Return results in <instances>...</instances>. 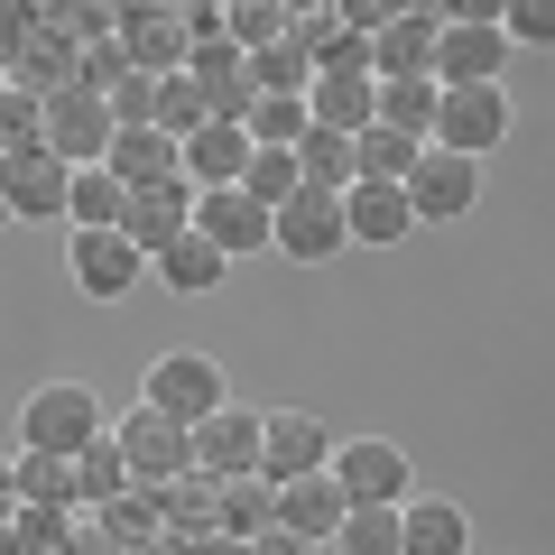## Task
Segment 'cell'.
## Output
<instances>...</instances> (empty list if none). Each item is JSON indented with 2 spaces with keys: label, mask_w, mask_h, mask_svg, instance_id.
Segmentation results:
<instances>
[{
  "label": "cell",
  "mask_w": 555,
  "mask_h": 555,
  "mask_svg": "<svg viewBox=\"0 0 555 555\" xmlns=\"http://www.w3.org/2000/svg\"><path fill=\"white\" fill-rule=\"evenodd\" d=\"M315 555H343V546H315Z\"/></svg>",
  "instance_id": "cell-45"
},
{
  "label": "cell",
  "mask_w": 555,
  "mask_h": 555,
  "mask_svg": "<svg viewBox=\"0 0 555 555\" xmlns=\"http://www.w3.org/2000/svg\"><path fill=\"white\" fill-rule=\"evenodd\" d=\"M297 167H306V185H324V195H352V185H361V149L343 130H306L297 139Z\"/></svg>",
  "instance_id": "cell-28"
},
{
  "label": "cell",
  "mask_w": 555,
  "mask_h": 555,
  "mask_svg": "<svg viewBox=\"0 0 555 555\" xmlns=\"http://www.w3.org/2000/svg\"><path fill=\"white\" fill-rule=\"evenodd\" d=\"M500 139H509V93H500V83H463V93H444L436 149H454V158H491Z\"/></svg>",
  "instance_id": "cell-11"
},
{
  "label": "cell",
  "mask_w": 555,
  "mask_h": 555,
  "mask_svg": "<svg viewBox=\"0 0 555 555\" xmlns=\"http://www.w3.org/2000/svg\"><path fill=\"white\" fill-rule=\"evenodd\" d=\"M149 278H158L167 297H214L222 278H232V259H222V250H214L204 232H185V241H177V250H167V259H158Z\"/></svg>",
  "instance_id": "cell-25"
},
{
  "label": "cell",
  "mask_w": 555,
  "mask_h": 555,
  "mask_svg": "<svg viewBox=\"0 0 555 555\" xmlns=\"http://www.w3.org/2000/svg\"><path fill=\"white\" fill-rule=\"evenodd\" d=\"M65 222H75V232H120V222H130V185H120L112 167H75V204H65Z\"/></svg>",
  "instance_id": "cell-26"
},
{
  "label": "cell",
  "mask_w": 555,
  "mask_h": 555,
  "mask_svg": "<svg viewBox=\"0 0 555 555\" xmlns=\"http://www.w3.org/2000/svg\"><path fill=\"white\" fill-rule=\"evenodd\" d=\"M250 65H259V93H297V102L315 93V56H306L297 38H287V47H269V56H250Z\"/></svg>",
  "instance_id": "cell-38"
},
{
  "label": "cell",
  "mask_w": 555,
  "mask_h": 555,
  "mask_svg": "<svg viewBox=\"0 0 555 555\" xmlns=\"http://www.w3.org/2000/svg\"><path fill=\"white\" fill-rule=\"evenodd\" d=\"M509 28H500V10H444V47H436V83L444 93H463V83H500L509 75Z\"/></svg>",
  "instance_id": "cell-4"
},
{
  "label": "cell",
  "mask_w": 555,
  "mask_h": 555,
  "mask_svg": "<svg viewBox=\"0 0 555 555\" xmlns=\"http://www.w3.org/2000/svg\"><path fill=\"white\" fill-rule=\"evenodd\" d=\"M112 177L130 185V195L185 177V139H167V130H120V139H112Z\"/></svg>",
  "instance_id": "cell-23"
},
{
  "label": "cell",
  "mask_w": 555,
  "mask_h": 555,
  "mask_svg": "<svg viewBox=\"0 0 555 555\" xmlns=\"http://www.w3.org/2000/svg\"><path fill=\"white\" fill-rule=\"evenodd\" d=\"M195 232L214 241L232 269H241V259H259V250H278V214H269V204H250L241 185H222V195L195 204Z\"/></svg>",
  "instance_id": "cell-15"
},
{
  "label": "cell",
  "mask_w": 555,
  "mask_h": 555,
  "mask_svg": "<svg viewBox=\"0 0 555 555\" xmlns=\"http://www.w3.org/2000/svg\"><path fill=\"white\" fill-rule=\"evenodd\" d=\"M259 454H269V408H222L214 426H195V473L204 481H259Z\"/></svg>",
  "instance_id": "cell-9"
},
{
  "label": "cell",
  "mask_w": 555,
  "mask_h": 555,
  "mask_svg": "<svg viewBox=\"0 0 555 555\" xmlns=\"http://www.w3.org/2000/svg\"><path fill=\"white\" fill-rule=\"evenodd\" d=\"M343 222H352V250H398L416 232V204H408V185H352Z\"/></svg>",
  "instance_id": "cell-21"
},
{
  "label": "cell",
  "mask_w": 555,
  "mask_h": 555,
  "mask_svg": "<svg viewBox=\"0 0 555 555\" xmlns=\"http://www.w3.org/2000/svg\"><path fill=\"white\" fill-rule=\"evenodd\" d=\"M241 130H250L259 149H297V139L315 130V112H306L297 93H259V102H250V120H241Z\"/></svg>",
  "instance_id": "cell-35"
},
{
  "label": "cell",
  "mask_w": 555,
  "mask_h": 555,
  "mask_svg": "<svg viewBox=\"0 0 555 555\" xmlns=\"http://www.w3.org/2000/svg\"><path fill=\"white\" fill-rule=\"evenodd\" d=\"M0 195H10L20 222H65V204H75V167H65L56 149H20V158H0Z\"/></svg>",
  "instance_id": "cell-13"
},
{
  "label": "cell",
  "mask_w": 555,
  "mask_h": 555,
  "mask_svg": "<svg viewBox=\"0 0 555 555\" xmlns=\"http://www.w3.org/2000/svg\"><path fill=\"white\" fill-rule=\"evenodd\" d=\"M334 546L343 555H408V518H398V509H352Z\"/></svg>",
  "instance_id": "cell-36"
},
{
  "label": "cell",
  "mask_w": 555,
  "mask_h": 555,
  "mask_svg": "<svg viewBox=\"0 0 555 555\" xmlns=\"http://www.w3.org/2000/svg\"><path fill=\"white\" fill-rule=\"evenodd\" d=\"M334 250H352V222H343V195L306 185L287 214H278V259H297V269H324Z\"/></svg>",
  "instance_id": "cell-12"
},
{
  "label": "cell",
  "mask_w": 555,
  "mask_h": 555,
  "mask_svg": "<svg viewBox=\"0 0 555 555\" xmlns=\"http://www.w3.org/2000/svg\"><path fill=\"white\" fill-rule=\"evenodd\" d=\"M259 158V139L241 130V120H214V130L185 139V177H195V195H222V185H241Z\"/></svg>",
  "instance_id": "cell-19"
},
{
  "label": "cell",
  "mask_w": 555,
  "mask_h": 555,
  "mask_svg": "<svg viewBox=\"0 0 555 555\" xmlns=\"http://www.w3.org/2000/svg\"><path fill=\"white\" fill-rule=\"evenodd\" d=\"M334 454H343V436L324 426L315 408H269V454H259V481H269V491L334 473Z\"/></svg>",
  "instance_id": "cell-7"
},
{
  "label": "cell",
  "mask_w": 555,
  "mask_h": 555,
  "mask_svg": "<svg viewBox=\"0 0 555 555\" xmlns=\"http://www.w3.org/2000/svg\"><path fill=\"white\" fill-rule=\"evenodd\" d=\"M334 481H343V500H352V509H408V500H416L408 444H389V436H343Z\"/></svg>",
  "instance_id": "cell-5"
},
{
  "label": "cell",
  "mask_w": 555,
  "mask_h": 555,
  "mask_svg": "<svg viewBox=\"0 0 555 555\" xmlns=\"http://www.w3.org/2000/svg\"><path fill=\"white\" fill-rule=\"evenodd\" d=\"M306 112H315V130L361 139V130H379V83H371V75H315Z\"/></svg>",
  "instance_id": "cell-22"
},
{
  "label": "cell",
  "mask_w": 555,
  "mask_h": 555,
  "mask_svg": "<svg viewBox=\"0 0 555 555\" xmlns=\"http://www.w3.org/2000/svg\"><path fill=\"white\" fill-rule=\"evenodd\" d=\"M28 20H38V10H0V83H10V65H20V47H28Z\"/></svg>",
  "instance_id": "cell-40"
},
{
  "label": "cell",
  "mask_w": 555,
  "mask_h": 555,
  "mask_svg": "<svg viewBox=\"0 0 555 555\" xmlns=\"http://www.w3.org/2000/svg\"><path fill=\"white\" fill-rule=\"evenodd\" d=\"M0 555H28V546H20V528H0Z\"/></svg>",
  "instance_id": "cell-43"
},
{
  "label": "cell",
  "mask_w": 555,
  "mask_h": 555,
  "mask_svg": "<svg viewBox=\"0 0 555 555\" xmlns=\"http://www.w3.org/2000/svg\"><path fill=\"white\" fill-rule=\"evenodd\" d=\"M65 278H75L93 306H120L139 278H149V259L130 250V232H75V250H65Z\"/></svg>",
  "instance_id": "cell-14"
},
{
  "label": "cell",
  "mask_w": 555,
  "mask_h": 555,
  "mask_svg": "<svg viewBox=\"0 0 555 555\" xmlns=\"http://www.w3.org/2000/svg\"><path fill=\"white\" fill-rule=\"evenodd\" d=\"M408 204H416V222H463V214L481 204V158L426 149V158H416V177H408Z\"/></svg>",
  "instance_id": "cell-16"
},
{
  "label": "cell",
  "mask_w": 555,
  "mask_h": 555,
  "mask_svg": "<svg viewBox=\"0 0 555 555\" xmlns=\"http://www.w3.org/2000/svg\"><path fill=\"white\" fill-rule=\"evenodd\" d=\"M343 518H352V500H343V481H334V473L287 481V491H278V528H287V537H306V546H334V537H343Z\"/></svg>",
  "instance_id": "cell-20"
},
{
  "label": "cell",
  "mask_w": 555,
  "mask_h": 555,
  "mask_svg": "<svg viewBox=\"0 0 555 555\" xmlns=\"http://www.w3.org/2000/svg\"><path fill=\"white\" fill-rule=\"evenodd\" d=\"M20 149H47V93L0 83V158H20Z\"/></svg>",
  "instance_id": "cell-34"
},
{
  "label": "cell",
  "mask_w": 555,
  "mask_h": 555,
  "mask_svg": "<svg viewBox=\"0 0 555 555\" xmlns=\"http://www.w3.org/2000/svg\"><path fill=\"white\" fill-rule=\"evenodd\" d=\"M185 75H195V93L214 102V120H250V102H259V65L241 56L232 38H222V47H195V65H185Z\"/></svg>",
  "instance_id": "cell-18"
},
{
  "label": "cell",
  "mask_w": 555,
  "mask_h": 555,
  "mask_svg": "<svg viewBox=\"0 0 555 555\" xmlns=\"http://www.w3.org/2000/svg\"><path fill=\"white\" fill-rule=\"evenodd\" d=\"M500 28H509V47H555V0H509Z\"/></svg>",
  "instance_id": "cell-39"
},
{
  "label": "cell",
  "mask_w": 555,
  "mask_h": 555,
  "mask_svg": "<svg viewBox=\"0 0 555 555\" xmlns=\"http://www.w3.org/2000/svg\"><path fill=\"white\" fill-rule=\"evenodd\" d=\"M139 408L177 416V426H214V416L232 408V379H222L214 352H195V343H167V352L139 371Z\"/></svg>",
  "instance_id": "cell-2"
},
{
  "label": "cell",
  "mask_w": 555,
  "mask_h": 555,
  "mask_svg": "<svg viewBox=\"0 0 555 555\" xmlns=\"http://www.w3.org/2000/svg\"><path fill=\"white\" fill-rule=\"evenodd\" d=\"M241 555H315V546H306V537H287V528H269L259 546H241Z\"/></svg>",
  "instance_id": "cell-42"
},
{
  "label": "cell",
  "mask_w": 555,
  "mask_h": 555,
  "mask_svg": "<svg viewBox=\"0 0 555 555\" xmlns=\"http://www.w3.org/2000/svg\"><path fill=\"white\" fill-rule=\"evenodd\" d=\"M102 436H112V408H102L93 379H38V389L20 398V454L83 463Z\"/></svg>",
  "instance_id": "cell-1"
},
{
  "label": "cell",
  "mask_w": 555,
  "mask_h": 555,
  "mask_svg": "<svg viewBox=\"0 0 555 555\" xmlns=\"http://www.w3.org/2000/svg\"><path fill=\"white\" fill-rule=\"evenodd\" d=\"M10 222H20V214H10V195H0V241H10Z\"/></svg>",
  "instance_id": "cell-44"
},
{
  "label": "cell",
  "mask_w": 555,
  "mask_h": 555,
  "mask_svg": "<svg viewBox=\"0 0 555 555\" xmlns=\"http://www.w3.org/2000/svg\"><path fill=\"white\" fill-rule=\"evenodd\" d=\"M436 112H444V83H379V130L436 149Z\"/></svg>",
  "instance_id": "cell-27"
},
{
  "label": "cell",
  "mask_w": 555,
  "mask_h": 555,
  "mask_svg": "<svg viewBox=\"0 0 555 555\" xmlns=\"http://www.w3.org/2000/svg\"><path fill=\"white\" fill-rule=\"evenodd\" d=\"M241 195H250V204H269V214H287V204L306 195L297 149H259V158H250V177H241Z\"/></svg>",
  "instance_id": "cell-32"
},
{
  "label": "cell",
  "mask_w": 555,
  "mask_h": 555,
  "mask_svg": "<svg viewBox=\"0 0 555 555\" xmlns=\"http://www.w3.org/2000/svg\"><path fill=\"white\" fill-rule=\"evenodd\" d=\"M398 518H408V555H473V518H463V500L416 491Z\"/></svg>",
  "instance_id": "cell-24"
},
{
  "label": "cell",
  "mask_w": 555,
  "mask_h": 555,
  "mask_svg": "<svg viewBox=\"0 0 555 555\" xmlns=\"http://www.w3.org/2000/svg\"><path fill=\"white\" fill-rule=\"evenodd\" d=\"M269 528H278V491L269 481H232L222 491V546H259Z\"/></svg>",
  "instance_id": "cell-30"
},
{
  "label": "cell",
  "mask_w": 555,
  "mask_h": 555,
  "mask_svg": "<svg viewBox=\"0 0 555 555\" xmlns=\"http://www.w3.org/2000/svg\"><path fill=\"white\" fill-rule=\"evenodd\" d=\"M195 204H204L195 177H167V185H149V195H130V222H120V232H130V250L158 269V259L195 232Z\"/></svg>",
  "instance_id": "cell-10"
},
{
  "label": "cell",
  "mask_w": 555,
  "mask_h": 555,
  "mask_svg": "<svg viewBox=\"0 0 555 555\" xmlns=\"http://www.w3.org/2000/svg\"><path fill=\"white\" fill-rule=\"evenodd\" d=\"M444 10H389L379 20V83H436Z\"/></svg>",
  "instance_id": "cell-17"
},
{
  "label": "cell",
  "mask_w": 555,
  "mask_h": 555,
  "mask_svg": "<svg viewBox=\"0 0 555 555\" xmlns=\"http://www.w3.org/2000/svg\"><path fill=\"white\" fill-rule=\"evenodd\" d=\"M130 491H139V481H130V463H120V444H112V436H102V444H93V454H83V463H75V500H83V509H93V518H102V509H120V500H130Z\"/></svg>",
  "instance_id": "cell-29"
},
{
  "label": "cell",
  "mask_w": 555,
  "mask_h": 555,
  "mask_svg": "<svg viewBox=\"0 0 555 555\" xmlns=\"http://www.w3.org/2000/svg\"><path fill=\"white\" fill-rule=\"evenodd\" d=\"M112 93H93V83H65V93H47V149H56L65 167H112Z\"/></svg>",
  "instance_id": "cell-8"
},
{
  "label": "cell",
  "mask_w": 555,
  "mask_h": 555,
  "mask_svg": "<svg viewBox=\"0 0 555 555\" xmlns=\"http://www.w3.org/2000/svg\"><path fill=\"white\" fill-rule=\"evenodd\" d=\"M20 518V454H0V528Z\"/></svg>",
  "instance_id": "cell-41"
},
{
  "label": "cell",
  "mask_w": 555,
  "mask_h": 555,
  "mask_svg": "<svg viewBox=\"0 0 555 555\" xmlns=\"http://www.w3.org/2000/svg\"><path fill=\"white\" fill-rule=\"evenodd\" d=\"M297 38V10L287 0H232V47L241 56H269V47Z\"/></svg>",
  "instance_id": "cell-31"
},
{
  "label": "cell",
  "mask_w": 555,
  "mask_h": 555,
  "mask_svg": "<svg viewBox=\"0 0 555 555\" xmlns=\"http://www.w3.org/2000/svg\"><path fill=\"white\" fill-rule=\"evenodd\" d=\"M112 38L130 56V75H185L195 65V38H185V10H158V0H120L112 10Z\"/></svg>",
  "instance_id": "cell-6"
},
{
  "label": "cell",
  "mask_w": 555,
  "mask_h": 555,
  "mask_svg": "<svg viewBox=\"0 0 555 555\" xmlns=\"http://www.w3.org/2000/svg\"><path fill=\"white\" fill-rule=\"evenodd\" d=\"M158 130H167V139H195V130H214V102L195 93V75H167V83H158Z\"/></svg>",
  "instance_id": "cell-37"
},
{
  "label": "cell",
  "mask_w": 555,
  "mask_h": 555,
  "mask_svg": "<svg viewBox=\"0 0 555 555\" xmlns=\"http://www.w3.org/2000/svg\"><path fill=\"white\" fill-rule=\"evenodd\" d=\"M112 444H120V463H130L139 491H177V481L195 473V426H177V416H158V408L112 416Z\"/></svg>",
  "instance_id": "cell-3"
},
{
  "label": "cell",
  "mask_w": 555,
  "mask_h": 555,
  "mask_svg": "<svg viewBox=\"0 0 555 555\" xmlns=\"http://www.w3.org/2000/svg\"><path fill=\"white\" fill-rule=\"evenodd\" d=\"M20 509H65V518H75V509H83V500H75V463L20 454Z\"/></svg>",
  "instance_id": "cell-33"
}]
</instances>
